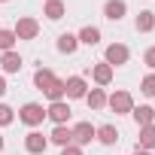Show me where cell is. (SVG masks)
<instances>
[{"mask_svg":"<svg viewBox=\"0 0 155 155\" xmlns=\"http://www.w3.org/2000/svg\"><path fill=\"white\" fill-rule=\"evenodd\" d=\"M128 58H131V52H128V46L125 43H110L107 46V52H104V61L116 70V67H122V64H128Z\"/></svg>","mask_w":155,"mask_h":155,"instance_id":"1","label":"cell"},{"mask_svg":"<svg viewBox=\"0 0 155 155\" xmlns=\"http://www.w3.org/2000/svg\"><path fill=\"white\" fill-rule=\"evenodd\" d=\"M12 34H15V40H37V34H40V21L31 18V15H25V18L15 21Z\"/></svg>","mask_w":155,"mask_h":155,"instance_id":"2","label":"cell"},{"mask_svg":"<svg viewBox=\"0 0 155 155\" xmlns=\"http://www.w3.org/2000/svg\"><path fill=\"white\" fill-rule=\"evenodd\" d=\"M107 107H110L116 116H125V113L134 110V97H131L128 91H113V94L107 97Z\"/></svg>","mask_w":155,"mask_h":155,"instance_id":"3","label":"cell"},{"mask_svg":"<svg viewBox=\"0 0 155 155\" xmlns=\"http://www.w3.org/2000/svg\"><path fill=\"white\" fill-rule=\"evenodd\" d=\"M18 119H21L25 125L37 128V125H43V119H46V110H43V104H25V107L18 110Z\"/></svg>","mask_w":155,"mask_h":155,"instance_id":"4","label":"cell"},{"mask_svg":"<svg viewBox=\"0 0 155 155\" xmlns=\"http://www.w3.org/2000/svg\"><path fill=\"white\" fill-rule=\"evenodd\" d=\"M64 88H67L64 97H70V101H85V94H88V82L82 79V76H70V79H64Z\"/></svg>","mask_w":155,"mask_h":155,"instance_id":"5","label":"cell"},{"mask_svg":"<svg viewBox=\"0 0 155 155\" xmlns=\"http://www.w3.org/2000/svg\"><path fill=\"white\" fill-rule=\"evenodd\" d=\"M70 113H73V110H70L67 101H55V104H49V110H46V116H49L55 125H67V122H70Z\"/></svg>","mask_w":155,"mask_h":155,"instance_id":"6","label":"cell"},{"mask_svg":"<svg viewBox=\"0 0 155 155\" xmlns=\"http://www.w3.org/2000/svg\"><path fill=\"white\" fill-rule=\"evenodd\" d=\"M94 137H97V128H94L91 122H79V125L73 128V143H76V146H88Z\"/></svg>","mask_w":155,"mask_h":155,"instance_id":"7","label":"cell"},{"mask_svg":"<svg viewBox=\"0 0 155 155\" xmlns=\"http://www.w3.org/2000/svg\"><path fill=\"white\" fill-rule=\"evenodd\" d=\"M46 146H49V137H43L40 131H31V134L25 137V149H28L31 155H43Z\"/></svg>","mask_w":155,"mask_h":155,"instance_id":"8","label":"cell"},{"mask_svg":"<svg viewBox=\"0 0 155 155\" xmlns=\"http://www.w3.org/2000/svg\"><path fill=\"white\" fill-rule=\"evenodd\" d=\"M49 143H55V146H70L73 143V128H67V125H55L52 128V134H49Z\"/></svg>","mask_w":155,"mask_h":155,"instance_id":"9","label":"cell"},{"mask_svg":"<svg viewBox=\"0 0 155 155\" xmlns=\"http://www.w3.org/2000/svg\"><path fill=\"white\" fill-rule=\"evenodd\" d=\"M125 12H128V3H125V0H107V3H104V15H107L110 21H122Z\"/></svg>","mask_w":155,"mask_h":155,"instance_id":"10","label":"cell"},{"mask_svg":"<svg viewBox=\"0 0 155 155\" xmlns=\"http://www.w3.org/2000/svg\"><path fill=\"white\" fill-rule=\"evenodd\" d=\"M131 116H134V122H137L140 128L155 125V110H152V107H146V104H143V107H134V110H131Z\"/></svg>","mask_w":155,"mask_h":155,"instance_id":"11","label":"cell"},{"mask_svg":"<svg viewBox=\"0 0 155 155\" xmlns=\"http://www.w3.org/2000/svg\"><path fill=\"white\" fill-rule=\"evenodd\" d=\"M91 79H94L97 85H110V82H113V67H110L107 61L94 64V70H91Z\"/></svg>","mask_w":155,"mask_h":155,"instance_id":"12","label":"cell"},{"mask_svg":"<svg viewBox=\"0 0 155 155\" xmlns=\"http://www.w3.org/2000/svg\"><path fill=\"white\" fill-rule=\"evenodd\" d=\"M64 12H67L64 0H46V9H43V15H46L49 21H58V18H64Z\"/></svg>","mask_w":155,"mask_h":155,"instance_id":"13","label":"cell"},{"mask_svg":"<svg viewBox=\"0 0 155 155\" xmlns=\"http://www.w3.org/2000/svg\"><path fill=\"white\" fill-rule=\"evenodd\" d=\"M0 67H3V73H18V70H21V55H18V52H3Z\"/></svg>","mask_w":155,"mask_h":155,"instance_id":"14","label":"cell"},{"mask_svg":"<svg viewBox=\"0 0 155 155\" xmlns=\"http://www.w3.org/2000/svg\"><path fill=\"white\" fill-rule=\"evenodd\" d=\"M137 149H155V125H146L140 128V137H137Z\"/></svg>","mask_w":155,"mask_h":155,"instance_id":"15","label":"cell"},{"mask_svg":"<svg viewBox=\"0 0 155 155\" xmlns=\"http://www.w3.org/2000/svg\"><path fill=\"white\" fill-rule=\"evenodd\" d=\"M76 40L85 43V46H97V43H101V31H97L94 25H85L79 34H76Z\"/></svg>","mask_w":155,"mask_h":155,"instance_id":"16","label":"cell"},{"mask_svg":"<svg viewBox=\"0 0 155 155\" xmlns=\"http://www.w3.org/2000/svg\"><path fill=\"white\" fill-rule=\"evenodd\" d=\"M52 82H55V73H52L49 67H40V70L34 73V85H37L40 91H46V88H49Z\"/></svg>","mask_w":155,"mask_h":155,"instance_id":"17","label":"cell"},{"mask_svg":"<svg viewBox=\"0 0 155 155\" xmlns=\"http://www.w3.org/2000/svg\"><path fill=\"white\" fill-rule=\"evenodd\" d=\"M76 49H79V40H76V34H61V37H58V52L73 55Z\"/></svg>","mask_w":155,"mask_h":155,"instance_id":"18","label":"cell"},{"mask_svg":"<svg viewBox=\"0 0 155 155\" xmlns=\"http://www.w3.org/2000/svg\"><path fill=\"white\" fill-rule=\"evenodd\" d=\"M85 104H88L91 110H104V107H107V91H104V88H91V91L85 94Z\"/></svg>","mask_w":155,"mask_h":155,"instance_id":"19","label":"cell"},{"mask_svg":"<svg viewBox=\"0 0 155 155\" xmlns=\"http://www.w3.org/2000/svg\"><path fill=\"white\" fill-rule=\"evenodd\" d=\"M94 140H101L104 146H113L116 140H119V131H116V125H101L97 128V137Z\"/></svg>","mask_w":155,"mask_h":155,"instance_id":"20","label":"cell"},{"mask_svg":"<svg viewBox=\"0 0 155 155\" xmlns=\"http://www.w3.org/2000/svg\"><path fill=\"white\" fill-rule=\"evenodd\" d=\"M43 94H46L52 104H55V101H64V94H67V88H64V79H58V76H55V82H52V85H49Z\"/></svg>","mask_w":155,"mask_h":155,"instance_id":"21","label":"cell"},{"mask_svg":"<svg viewBox=\"0 0 155 155\" xmlns=\"http://www.w3.org/2000/svg\"><path fill=\"white\" fill-rule=\"evenodd\" d=\"M134 25H137V31H140V34H149V31L155 28V12L143 9V12L137 15V21H134Z\"/></svg>","mask_w":155,"mask_h":155,"instance_id":"22","label":"cell"},{"mask_svg":"<svg viewBox=\"0 0 155 155\" xmlns=\"http://www.w3.org/2000/svg\"><path fill=\"white\" fill-rule=\"evenodd\" d=\"M12 46H15V34L0 28V52H12Z\"/></svg>","mask_w":155,"mask_h":155,"instance_id":"23","label":"cell"},{"mask_svg":"<svg viewBox=\"0 0 155 155\" xmlns=\"http://www.w3.org/2000/svg\"><path fill=\"white\" fill-rule=\"evenodd\" d=\"M140 91H143L146 97H155V73L143 76V82H140Z\"/></svg>","mask_w":155,"mask_h":155,"instance_id":"24","label":"cell"},{"mask_svg":"<svg viewBox=\"0 0 155 155\" xmlns=\"http://www.w3.org/2000/svg\"><path fill=\"white\" fill-rule=\"evenodd\" d=\"M12 119H15V110L6 107V104H0V125H12Z\"/></svg>","mask_w":155,"mask_h":155,"instance_id":"25","label":"cell"},{"mask_svg":"<svg viewBox=\"0 0 155 155\" xmlns=\"http://www.w3.org/2000/svg\"><path fill=\"white\" fill-rule=\"evenodd\" d=\"M143 64H146L149 70H155V46H149V49H146V55H143Z\"/></svg>","mask_w":155,"mask_h":155,"instance_id":"26","label":"cell"},{"mask_svg":"<svg viewBox=\"0 0 155 155\" xmlns=\"http://www.w3.org/2000/svg\"><path fill=\"white\" fill-rule=\"evenodd\" d=\"M61 155H82V146L70 143V146H64V149H61Z\"/></svg>","mask_w":155,"mask_h":155,"instance_id":"27","label":"cell"},{"mask_svg":"<svg viewBox=\"0 0 155 155\" xmlns=\"http://www.w3.org/2000/svg\"><path fill=\"white\" fill-rule=\"evenodd\" d=\"M3 94H6V79L0 76V97H3Z\"/></svg>","mask_w":155,"mask_h":155,"instance_id":"28","label":"cell"},{"mask_svg":"<svg viewBox=\"0 0 155 155\" xmlns=\"http://www.w3.org/2000/svg\"><path fill=\"white\" fill-rule=\"evenodd\" d=\"M134 155H152V152H146V149H137V152H134Z\"/></svg>","mask_w":155,"mask_h":155,"instance_id":"29","label":"cell"},{"mask_svg":"<svg viewBox=\"0 0 155 155\" xmlns=\"http://www.w3.org/2000/svg\"><path fill=\"white\" fill-rule=\"evenodd\" d=\"M0 149H3V137H0Z\"/></svg>","mask_w":155,"mask_h":155,"instance_id":"30","label":"cell"},{"mask_svg":"<svg viewBox=\"0 0 155 155\" xmlns=\"http://www.w3.org/2000/svg\"><path fill=\"white\" fill-rule=\"evenodd\" d=\"M0 3H6V0H0Z\"/></svg>","mask_w":155,"mask_h":155,"instance_id":"31","label":"cell"}]
</instances>
